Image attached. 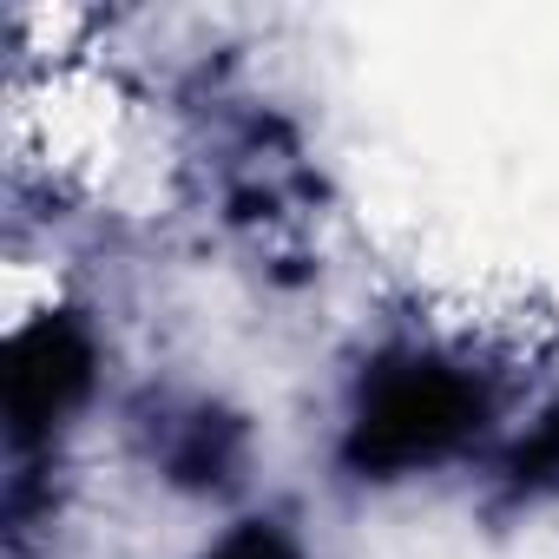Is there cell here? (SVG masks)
<instances>
[{
    "instance_id": "6da1fadb",
    "label": "cell",
    "mask_w": 559,
    "mask_h": 559,
    "mask_svg": "<svg viewBox=\"0 0 559 559\" xmlns=\"http://www.w3.org/2000/svg\"><path fill=\"white\" fill-rule=\"evenodd\" d=\"M480 415H487V395L467 369L421 356V349H402L362 376L356 415L343 435V461L369 480H395V474L448 461L480 428Z\"/></svg>"
},
{
    "instance_id": "7a4b0ae2",
    "label": "cell",
    "mask_w": 559,
    "mask_h": 559,
    "mask_svg": "<svg viewBox=\"0 0 559 559\" xmlns=\"http://www.w3.org/2000/svg\"><path fill=\"white\" fill-rule=\"evenodd\" d=\"M93 336L80 317L53 310L40 323H27L14 343H8V421H14V441H40L53 435L93 389Z\"/></svg>"
},
{
    "instance_id": "3957f363",
    "label": "cell",
    "mask_w": 559,
    "mask_h": 559,
    "mask_svg": "<svg viewBox=\"0 0 559 559\" xmlns=\"http://www.w3.org/2000/svg\"><path fill=\"white\" fill-rule=\"evenodd\" d=\"M507 480H513V493H539V487L559 480V408H546V415L533 421V435L513 448Z\"/></svg>"
},
{
    "instance_id": "277c9868",
    "label": "cell",
    "mask_w": 559,
    "mask_h": 559,
    "mask_svg": "<svg viewBox=\"0 0 559 559\" xmlns=\"http://www.w3.org/2000/svg\"><path fill=\"white\" fill-rule=\"evenodd\" d=\"M204 559H304L284 533H276V526H237L224 546H211Z\"/></svg>"
}]
</instances>
